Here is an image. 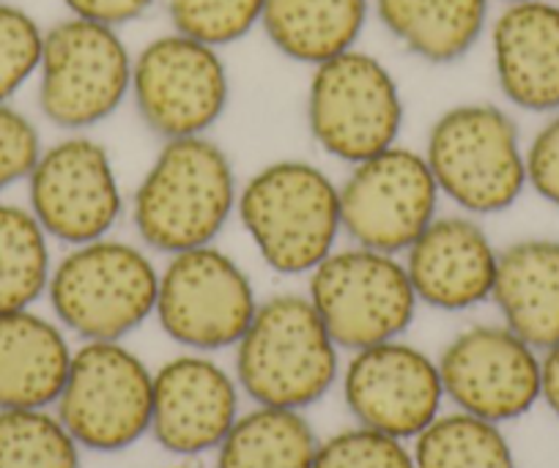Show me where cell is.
<instances>
[{
  "mask_svg": "<svg viewBox=\"0 0 559 468\" xmlns=\"http://www.w3.org/2000/svg\"><path fill=\"white\" fill-rule=\"evenodd\" d=\"M381 28L419 61L450 67L488 31L491 0H370Z\"/></svg>",
  "mask_w": 559,
  "mask_h": 468,
  "instance_id": "44dd1931",
  "label": "cell"
},
{
  "mask_svg": "<svg viewBox=\"0 0 559 468\" xmlns=\"http://www.w3.org/2000/svg\"><path fill=\"white\" fill-rule=\"evenodd\" d=\"M129 99L159 140L209 134L230 101L223 52L179 31L157 36L134 52Z\"/></svg>",
  "mask_w": 559,
  "mask_h": 468,
  "instance_id": "8fae6325",
  "label": "cell"
},
{
  "mask_svg": "<svg viewBox=\"0 0 559 468\" xmlns=\"http://www.w3.org/2000/svg\"><path fill=\"white\" fill-rule=\"evenodd\" d=\"M80 452L52 408L0 411V468H80Z\"/></svg>",
  "mask_w": 559,
  "mask_h": 468,
  "instance_id": "484cf974",
  "label": "cell"
},
{
  "mask_svg": "<svg viewBox=\"0 0 559 468\" xmlns=\"http://www.w3.org/2000/svg\"><path fill=\"white\" fill-rule=\"evenodd\" d=\"M25 184L28 208L63 247L112 236L127 212L110 151L88 132H69L45 145Z\"/></svg>",
  "mask_w": 559,
  "mask_h": 468,
  "instance_id": "7c38bea8",
  "label": "cell"
},
{
  "mask_svg": "<svg viewBox=\"0 0 559 468\" xmlns=\"http://www.w3.org/2000/svg\"><path fill=\"white\" fill-rule=\"evenodd\" d=\"M74 348L69 332L41 312H0V411L56 408Z\"/></svg>",
  "mask_w": 559,
  "mask_h": 468,
  "instance_id": "d6986e66",
  "label": "cell"
},
{
  "mask_svg": "<svg viewBox=\"0 0 559 468\" xmlns=\"http://www.w3.org/2000/svg\"><path fill=\"white\" fill-rule=\"evenodd\" d=\"M45 28L31 12L0 0V101H12L39 74Z\"/></svg>",
  "mask_w": 559,
  "mask_h": 468,
  "instance_id": "83f0119b",
  "label": "cell"
},
{
  "mask_svg": "<svg viewBox=\"0 0 559 468\" xmlns=\"http://www.w3.org/2000/svg\"><path fill=\"white\" fill-rule=\"evenodd\" d=\"M524 148L519 123L504 107L464 101L431 123L423 154L442 201L483 219L510 212L530 190Z\"/></svg>",
  "mask_w": 559,
  "mask_h": 468,
  "instance_id": "5b68a950",
  "label": "cell"
},
{
  "mask_svg": "<svg viewBox=\"0 0 559 468\" xmlns=\"http://www.w3.org/2000/svg\"><path fill=\"white\" fill-rule=\"evenodd\" d=\"M417 468H515L502 424L453 408L412 439Z\"/></svg>",
  "mask_w": 559,
  "mask_h": 468,
  "instance_id": "d4e9b609",
  "label": "cell"
},
{
  "mask_svg": "<svg viewBox=\"0 0 559 468\" xmlns=\"http://www.w3.org/2000/svg\"><path fill=\"white\" fill-rule=\"evenodd\" d=\"M234 351V375L252 406L308 411L341 381V348L308 293L261 299Z\"/></svg>",
  "mask_w": 559,
  "mask_h": 468,
  "instance_id": "3957f363",
  "label": "cell"
},
{
  "mask_svg": "<svg viewBox=\"0 0 559 468\" xmlns=\"http://www.w3.org/2000/svg\"><path fill=\"white\" fill-rule=\"evenodd\" d=\"M159 266L140 241L105 236L56 257L47 301L52 319L80 343L127 340L154 319Z\"/></svg>",
  "mask_w": 559,
  "mask_h": 468,
  "instance_id": "277c9868",
  "label": "cell"
},
{
  "mask_svg": "<svg viewBox=\"0 0 559 468\" xmlns=\"http://www.w3.org/2000/svg\"><path fill=\"white\" fill-rule=\"evenodd\" d=\"M370 0H266L261 31L283 58L319 67L359 45Z\"/></svg>",
  "mask_w": 559,
  "mask_h": 468,
  "instance_id": "7402d4cb",
  "label": "cell"
},
{
  "mask_svg": "<svg viewBox=\"0 0 559 468\" xmlns=\"http://www.w3.org/2000/svg\"><path fill=\"white\" fill-rule=\"evenodd\" d=\"M401 257L419 307L466 312L491 301L499 247L472 214H439Z\"/></svg>",
  "mask_w": 559,
  "mask_h": 468,
  "instance_id": "e0dca14e",
  "label": "cell"
},
{
  "mask_svg": "<svg viewBox=\"0 0 559 468\" xmlns=\"http://www.w3.org/2000/svg\"><path fill=\"white\" fill-rule=\"evenodd\" d=\"M401 85L381 58L354 50L313 67L305 96V121L316 148L335 163H365L401 140Z\"/></svg>",
  "mask_w": 559,
  "mask_h": 468,
  "instance_id": "8992f818",
  "label": "cell"
},
{
  "mask_svg": "<svg viewBox=\"0 0 559 468\" xmlns=\"http://www.w3.org/2000/svg\"><path fill=\"white\" fill-rule=\"evenodd\" d=\"M154 3L157 0H63L69 17L88 20V23H99L118 31L129 23H138L140 17H146Z\"/></svg>",
  "mask_w": 559,
  "mask_h": 468,
  "instance_id": "1f68e13d",
  "label": "cell"
},
{
  "mask_svg": "<svg viewBox=\"0 0 559 468\" xmlns=\"http://www.w3.org/2000/svg\"><path fill=\"white\" fill-rule=\"evenodd\" d=\"M341 389L354 422L408 444L448 400L437 359L403 337L348 353Z\"/></svg>",
  "mask_w": 559,
  "mask_h": 468,
  "instance_id": "9a60e30c",
  "label": "cell"
},
{
  "mask_svg": "<svg viewBox=\"0 0 559 468\" xmlns=\"http://www.w3.org/2000/svg\"><path fill=\"white\" fill-rule=\"evenodd\" d=\"M41 148L45 143L34 118L17 110L12 101H0V197L28 181Z\"/></svg>",
  "mask_w": 559,
  "mask_h": 468,
  "instance_id": "f546056e",
  "label": "cell"
},
{
  "mask_svg": "<svg viewBox=\"0 0 559 468\" xmlns=\"http://www.w3.org/2000/svg\"><path fill=\"white\" fill-rule=\"evenodd\" d=\"M241 395L236 375L214 353H179L154 370L148 435L181 460L212 455L239 419Z\"/></svg>",
  "mask_w": 559,
  "mask_h": 468,
  "instance_id": "2e32d148",
  "label": "cell"
},
{
  "mask_svg": "<svg viewBox=\"0 0 559 468\" xmlns=\"http://www.w3.org/2000/svg\"><path fill=\"white\" fill-rule=\"evenodd\" d=\"M499 94L515 110H559V0L504 3L488 25Z\"/></svg>",
  "mask_w": 559,
  "mask_h": 468,
  "instance_id": "ac0fdd59",
  "label": "cell"
},
{
  "mask_svg": "<svg viewBox=\"0 0 559 468\" xmlns=\"http://www.w3.org/2000/svg\"><path fill=\"white\" fill-rule=\"evenodd\" d=\"M52 239L28 206L0 197V312L31 310L47 296Z\"/></svg>",
  "mask_w": 559,
  "mask_h": 468,
  "instance_id": "cb8c5ba5",
  "label": "cell"
},
{
  "mask_svg": "<svg viewBox=\"0 0 559 468\" xmlns=\"http://www.w3.org/2000/svg\"><path fill=\"white\" fill-rule=\"evenodd\" d=\"M154 370L123 340L80 343L56 408L80 449L123 452L152 433Z\"/></svg>",
  "mask_w": 559,
  "mask_h": 468,
  "instance_id": "9c48e42d",
  "label": "cell"
},
{
  "mask_svg": "<svg viewBox=\"0 0 559 468\" xmlns=\"http://www.w3.org/2000/svg\"><path fill=\"white\" fill-rule=\"evenodd\" d=\"M491 304L502 324L537 351L559 343V241L535 236L502 247Z\"/></svg>",
  "mask_w": 559,
  "mask_h": 468,
  "instance_id": "ffe728a7",
  "label": "cell"
},
{
  "mask_svg": "<svg viewBox=\"0 0 559 468\" xmlns=\"http://www.w3.org/2000/svg\"><path fill=\"white\" fill-rule=\"evenodd\" d=\"M526 187L551 208H559V110L546 116L524 148Z\"/></svg>",
  "mask_w": 559,
  "mask_h": 468,
  "instance_id": "4dcf8cb0",
  "label": "cell"
},
{
  "mask_svg": "<svg viewBox=\"0 0 559 468\" xmlns=\"http://www.w3.org/2000/svg\"><path fill=\"white\" fill-rule=\"evenodd\" d=\"M234 219L263 266L308 277L341 247V181L310 159H272L239 184Z\"/></svg>",
  "mask_w": 559,
  "mask_h": 468,
  "instance_id": "7a4b0ae2",
  "label": "cell"
},
{
  "mask_svg": "<svg viewBox=\"0 0 559 468\" xmlns=\"http://www.w3.org/2000/svg\"><path fill=\"white\" fill-rule=\"evenodd\" d=\"M540 403L559 419V343L540 351Z\"/></svg>",
  "mask_w": 559,
  "mask_h": 468,
  "instance_id": "d6a6232c",
  "label": "cell"
},
{
  "mask_svg": "<svg viewBox=\"0 0 559 468\" xmlns=\"http://www.w3.org/2000/svg\"><path fill=\"white\" fill-rule=\"evenodd\" d=\"M502 3H524V0H502Z\"/></svg>",
  "mask_w": 559,
  "mask_h": 468,
  "instance_id": "e575fe53",
  "label": "cell"
},
{
  "mask_svg": "<svg viewBox=\"0 0 559 468\" xmlns=\"http://www.w3.org/2000/svg\"><path fill=\"white\" fill-rule=\"evenodd\" d=\"M319 435L305 411L252 406L214 452V468H313Z\"/></svg>",
  "mask_w": 559,
  "mask_h": 468,
  "instance_id": "603a6c76",
  "label": "cell"
},
{
  "mask_svg": "<svg viewBox=\"0 0 559 468\" xmlns=\"http://www.w3.org/2000/svg\"><path fill=\"white\" fill-rule=\"evenodd\" d=\"M453 408L508 424L540 403V351L504 324L461 329L437 359Z\"/></svg>",
  "mask_w": 559,
  "mask_h": 468,
  "instance_id": "5bb4252c",
  "label": "cell"
},
{
  "mask_svg": "<svg viewBox=\"0 0 559 468\" xmlns=\"http://www.w3.org/2000/svg\"><path fill=\"white\" fill-rule=\"evenodd\" d=\"M132 61L121 31L63 17L45 28L36 105L41 118L69 132H91L116 116L132 88Z\"/></svg>",
  "mask_w": 559,
  "mask_h": 468,
  "instance_id": "52a82bcc",
  "label": "cell"
},
{
  "mask_svg": "<svg viewBox=\"0 0 559 468\" xmlns=\"http://www.w3.org/2000/svg\"><path fill=\"white\" fill-rule=\"evenodd\" d=\"M313 468H417L412 444L354 422L319 441Z\"/></svg>",
  "mask_w": 559,
  "mask_h": 468,
  "instance_id": "f1b7e54d",
  "label": "cell"
},
{
  "mask_svg": "<svg viewBox=\"0 0 559 468\" xmlns=\"http://www.w3.org/2000/svg\"><path fill=\"white\" fill-rule=\"evenodd\" d=\"M261 304L252 277L223 247L209 244L165 257L154 319L185 351L236 348Z\"/></svg>",
  "mask_w": 559,
  "mask_h": 468,
  "instance_id": "30bf717a",
  "label": "cell"
},
{
  "mask_svg": "<svg viewBox=\"0 0 559 468\" xmlns=\"http://www.w3.org/2000/svg\"><path fill=\"white\" fill-rule=\"evenodd\" d=\"M305 279V293L341 351L397 340L417 319L419 299L401 255L346 244Z\"/></svg>",
  "mask_w": 559,
  "mask_h": 468,
  "instance_id": "ba28073f",
  "label": "cell"
},
{
  "mask_svg": "<svg viewBox=\"0 0 559 468\" xmlns=\"http://www.w3.org/2000/svg\"><path fill=\"white\" fill-rule=\"evenodd\" d=\"M266 0H165L170 25L190 39L217 50L261 28Z\"/></svg>",
  "mask_w": 559,
  "mask_h": 468,
  "instance_id": "4316f807",
  "label": "cell"
},
{
  "mask_svg": "<svg viewBox=\"0 0 559 468\" xmlns=\"http://www.w3.org/2000/svg\"><path fill=\"white\" fill-rule=\"evenodd\" d=\"M442 214V192L423 151L392 145L348 168L341 223L348 244L403 255Z\"/></svg>",
  "mask_w": 559,
  "mask_h": 468,
  "instance_id": "4fadbf2b",
  "label": "cell"
},
{
  "mask_svg": "<svg viewBox=\"0 0 559 468\" xmlns=\"http://www.w3.org/2000/svg\"><path fill=\"white\" fill-rule=\"evenodd\" d=\"M168 468H214V466H206V463H201V460H181V463H176V466H168Z\"/></svg>",
  "mask_w": 559,
  "mask_h": 468,
  "instance_id": "836d02e7",
  "label": "cell"
},
{
  "mask_svg": "<svg viewBox=\"0 0 559 468\" xmlns=\"http://www.w3.org/2000/svg\"><path fill=\"white\" fill-rule=\"evenodd\" d=\"M239 176L212 137L163 140L127 201L134 236L154 255H179L217 244L236 217Z\"/></svg>",
  "mask_w": 559,
  "mask_h": 468,
  "instance_id": "6da1fadb",
  "label": "cell"
}]
</instances>
